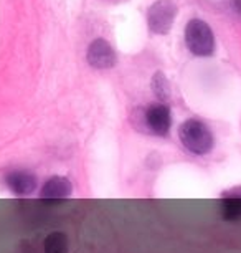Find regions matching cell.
<instances>
[{
  "label": "cell",
  "instance_id": "cell-7",
  "mask_svg": "<svg viewBox=\"0 0 241 253\" xmlns=\"http://www.w3.org/2000/svg\"><path fill=\"white\" fill-rule=\"evenodd\" d=\"M73 194V185L71 180L63 175H53L43 184V187L40 189V199H68Z\"/></svg>",
  "mask_w": 241,
  "mask_h": 253
},
{
  "label": "cell",
  "instance_id": "cell-9",
  "mask_svg": "<svg viewBox=\"0 0 241 253\" xmlns=\"http://www.w3.org/2000/svg\"><path fill=\"white\" fill-rule=\"evenodd\" d=\"M221 217L230 222L241 218V197H226L221 200Z\"/></svg>",
  "mask_w": 241,
  "mask_h": 253
},
{
  "label": "cell",
  "instance_id": "cell-8",
  "mask_svg": "<svg viewBox=\"0 0 241 253\" xmlns=\"http://www.w3.org/2000/svg\"><path fill=\"white\" fill-rule=\"evenodd\" d=\"M68 237L63 232L50 233L43 242L45 253H68Z\"/></svg>",
  "mask_w": 241,
  "mask_h": 253
},
{
  "label": "cell",
  "instance_id": "cell-3",
  "mask_svg": "<svg viewBox=\"0 0 241 253\" xmlns=\"http://www.w3.org/2000/svg\"><path fill=\"white\" fill-rule=\"evenodd\" d=\"M177 15V7L170 0H159L149 8L147 23L152 33L165 35L172 28L173 18Z\"/></svg>",
  "mask_w": 241,
  "mask_h": 253
},
{
  "label": "cell",
  "instance_id": "cell-5",
  "mask_svg": "<svg viewBox=\"0 0 241 253\" xmlns=\"http://www.w3.org/2000/svg\"><path fill=\"white\" fill-rule=\"evenodd\" d=\"M88 63L94 66L98 70H106L114 66L116 63V55L114 50L111 48V45L103 38L94 40L88 48Z\"/></svg>",
  "mask_w": 241,
  "mask_h": 253
},
{
  "label": "cell",
  "instance_id": "cell-2",
  "mask_svg": "<svg viewBox=\"0 0 241 253\" xmlns=\"http://www.w3.org/2000/svg\"><path fill=\"white\" fill-rule=\"evenodd\" d=\"M185 43L188 50L197 56H210L215 51V37L211 28L203 20L193 18L187 23Z\"/></svg>",
  "mask_w": 241,
  "mask_h": 253
},
{
  "label": "cell",
  "instance_id": "cell-1",
  "mask_svg": "<svg viewBox=\"0 0 241 253\" xmlns=\"http://www.w3.org/2000/svg\"><path fill=\"white\" fill-rule=\"evenodd\" d=\"M178 139L188 152L195 156H205L211 152L215 146V137L210 127L200 119H187L178 127Z\"/></svg>",
  "mask_w": 241,
  "mask_h": 253
},
{
  "label": "cell",
  "instance_id": "cell-4",
  "mask_svg": "<svg viewBox=\"0 0 241 253\" xmlns=\"http://www.w3.org/2000/svg\"><path fill=\"white\" fill-rule=\"evenodd\" d=\"M145 131L154 136H167L172 126V116L170 109L164 103H155L145 109L144 113Z\"/></svg>",
  "mask_w": 241,
  "mask_h": 253
},
{
  "label": "cell",
  "instance_id": "cell-6",
  "mask_svg": "<svg viewBox=\"0 0 241 253\" xmlns=\"http://www.w3.org/2000/svg\"><path fill=\"white\" fill-rule=\"evenodd\" d=\"M5 184L17 197H25L36 189V177L27 170H12L5 175Z\"/></svg>",
  "mask_w": 241,
  "mask_h": 253
},
{
  "label": "cell",
  "instance_id": "cell-11",
  "mask_svg": "<svg viewBox=\"0 0 241 253\" xmlns=\"http://www.w3.org/2000/svg\"><path fill=\"white\" fill-rule=\"evenodd\" d=\"M107 2H122V0H107Z\"/></svg>",
  "mask_w": 241,
  "mask_h": 253
},
{
  "label": "cell",
  "instance_id": "cell-10",
  "mask_svg": "<svg viewBox=\"0 0 241 253\" xmlns=\"http://www.w3.org/2000/svg\"><path fill=\"white\" fill-rule=\"evenodd\" d=\"M152 89L155 93V96H157L160 101H167L169 96H170V86L167 83V80H165V76L162 73H155L154 75V80H152Z\"/></svg>",
  "mask_w": 241,
  "mask_h": 253
}]
</instances>
